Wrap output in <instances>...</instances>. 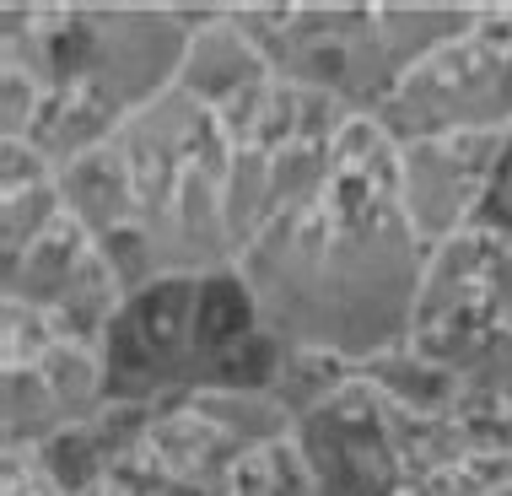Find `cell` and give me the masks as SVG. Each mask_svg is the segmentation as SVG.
Listing matches in <instances>:
<instances>
[{"mask_svg":"<svg viewBox=\"0 0 512 496\" xmlns=\"http://www.w3.org/2000/svg\"><path fill=\"white\" fill-rule=\"evenodd\" d=\"M151 496H227V491H205V486H162Z\"/></svg>","mask_w":512,"mask_h":496,"instance_id":"obj_10","label":"cell"},{"mask_svg":"<svg viewBox=\"0 0 512 496\" xmlns=\"http://www.w3.org/2000/svg\"><path fill=\"white\" fill-rule=\"evenodd\" d=\"M0 496H65V486L44 470L33 448H6V464H0Z\"/></svg>","mask_w":512,"mask_h":496,"instance_id":"obj_9","label":"cell"},{"mask_svg":"<svg viewBox=\"0 0 512 496\" xmlns=\"http://www.w3.org/2000/svg\"><path fill=\"white\" fill-rule=\"evenodd\" d=\"M378 119L399 146L453 130H512V11H469L448 44L394 81Z\"/></svg>","mask_w":512,"mask_h":496,"instance_id":"obj_2","label":"cell"},{"mask_svg":"<svg viewBox=\"0 0 512 496\" xmlns=\"http://www.w3.org/2000/svg\"><path fill=\"white\" fill-rule=\"evenodd\" d=\"M227 496H324V491H318V475L297 443V432H286V437H270V443L248 448L232 464Z\"/></svg>","mask_w":512,"mask_h":496,"instance_id":"obj_8","label":"cell"},{"mask_svg":"<svg viewBox=\"0 0 512 496\" xmlns=\"http://www.w3.org/2000/svg\"><path fill=\"white\" fill-rule=\"evenodd\" d=\"M297 443L308 453L324 496H399V486H405L389 405L362 372L324 410L297 421Z\"/></svg>","mask_w":512,"mask_h":496,"instance_id":"obj_5","label":"cell"},{"mask_svg":"<svg viewBox=\"0 0 512 496\" xmlns=\"http://www.w3.org/2000/svg\"><path fill=\"white\" fill-rule=\"evenodd\" d=\"M200 275H162L119 308L103 340L108 399L157 405L178 389L200 383Z\"/></svg>","mask_w":512,"mask_h":496,"instance_id":"obj_3","label":"cell"},{"mask_svg":"<svg viewBox=\"0 0 512 496\" xmlns=\"http://www.w3.org/2000/svg\"><path fill=\"white\" fill-rule=\"evenodd\" d=\"M60 200L65 216H76L92 238H114V232L141 227V205H135V178L124 162L119 141H103L92 151H81L76 162L60 168Z\"/></svg>","mask_w":512,"mask_h":496,"instance_id":"obj_7","label":"cell"},{"mask_svg":"<svg viewBox=\"0 0 512 496\" xmlns=\"http://www.w3.org/2000/svg\"><path fill=\"white\" fill-rule=\"evenodd\" d=\"M259 76H270L265 49L254 44V33L243 27V17H195L189 22V44H184V65L178 81L189 98H200L205 108H221L232 92L254 87Z\"/></svg>","mask_w":512,"mask_h":496,"instance_id":"obj_6","label":"cell"},{"mask_svg":"<svg viewBox=\"0 0 512 496\" xmlns=\"http://www.w3.org/2000/svg\"><path fill=\"white\" fill-rule=\"evenodd\" d=\"M426 259L399 195V141L378 114H356L329 146L324 184L243 248L238 275L275 340L367 367L410 340Z\"/></svg>","mask_w":512,"mask_h":496,"instance_id":"obj_1","label":"cell"},{"mask_svg":"<svg viewBox=\"0 0 512 496\" xmlns=\"http://www.w3.org/2000/svg\"><path fill=\"white\" fill-rule=\"evenodd\" d=\"M507 135L512 130H453L399 146V195L426 248L453 243L480 222L507 157Z\"/></svg>","mask_w":512,"mask_h":496,"instance_id":"obj_4","label":"cell"}]
</instances>
